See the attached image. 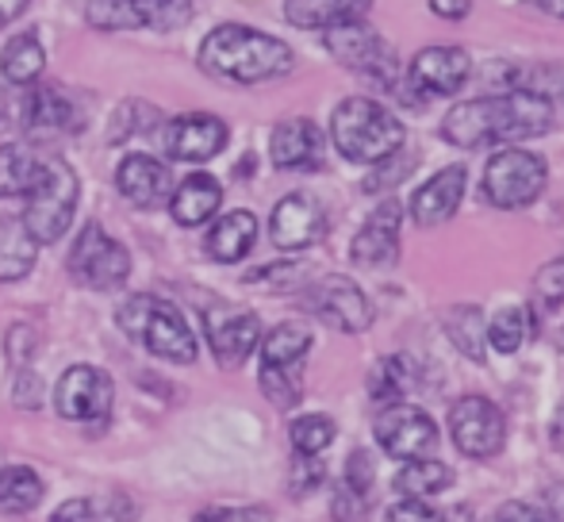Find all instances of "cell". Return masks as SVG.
Here are the masks:
<instances>
[{
	"instance_id": "cell-1",
	"label": "cell",
	"mask_w": 564,
	"mask_h": 522,
	"mask_svg": "<svg viewBox=\"0 0 564 522\" xmlns=\"http://www.w3.org/2000/svg\"><path fill=\"white\" fill-rule=\"evenodd\" d=\"M553 116L557 112H553V100L545 93L514 85L511 93L453 105L449 116L442 120V139L460 150L511 146V142L545 134L553 128Z\"/></svg>"
},
{
	"instance_id": "cell-2",
	"label": "cell",
	"mask_w": 564,
	"mask_h": 522,
	"mask_svg": "<svg viewBox=\"0 0 564 522\" xmlns=\"http://www.w3.org/2000/svg\"><path fill=\"white\" fill-rule=\"evenodd\" d=\"M296 54L289 43L246 23H219L200 46V69L235 85H261L292 74Z\"/></svg>"
},
{
	"instance_id": "cell-3",
	"label": "cell",
	"mask_w": 564,
	"mask_h": 522,
	"mask_svg": "<svg viewBox=\"0 0 564 522\" xmlns=\"http://www.w3.org/2000/svg\"><path fill=\"white\" fill-rule=\"evenodd\" d=\"M330 139H335L338 154L354 165H377L388 154L403 150V123L388 112L384 105L369 97H346L330 112Z\"/></svg>"
},
{
	"instance_id": "cell-4",
	"label": "cell",
	"mask_w": 564,
	"mask_h": 522,
	"mask_svg": "<svg viewBox=\"0 0 564 522\" xmlns=\"http://www.w3.org/2000/svg\"><path fill=\"white\" fill-rule=\"evenodd\" d=\"M116 323L127 338L150 350L154 358L177 361V366H193L196 361V335L188 330V319L170 304V300L158 296H131L127 304H119Z\"/></svg>"
},
{
	"instance_id": "cell-5",
	"label": "cell",
	"mask_w": 564,
	"mask_h": 522,
	"mask_svg": "<svg viewBox=\"0 0 564 522\" xmlns=\"http://www.w3.org/2000/svg\"><path fill=\"white\" fill-rule=\"evenodd\" d=\"M327 51L335 54V62H341L346 69L369 77L380 89L395 93L403 105H411V108L423 105V100H415V89L403 81L395 51L365 20H349V23H338V28H327Z\"/></svg>"
},
{
	"instance_id": "cell-6",
	"label": "cell",
	"mask_w": 564,
	"mask_h": 522,
	"mask_svg": "<svg viewBox=\"0 0 564 522\" xmlns=\"http://www.w3.org/2000/svg\"><path fill=\"white\" fill-rule=\"evenodd\" d=\"M545 181H550L545 157L511 142V146H499L496 154L488 157V170H484V200L503 211L530 208V204L542 196Z\"/></svg>"
},
{
	"instance_id": "cell-7",
	"label": "cell",
	"mask_w": 564,
	"mask_h": 522,
	"mask_svg": "<svg viewBox=\"0 0 564 522\" xmlns=\"http://www.w3.org/2000/svg\"><path fill=\"white\" fill-rule=\"evenodd\" d=\"M77 200H82L77 173L66 162H46L43 181L28 193V211H23V224L35 242H58L74 224Z\"/></svg>"
},
{
	"instance_id": "cell-8",
	"label": "cell",
	"mask_w": 564,
	"mask_h": 522,
	"mask_svg": "<svg viewBox=\"0 0 564 522\" xmlns=\"http://www.w3.org/2000/svg\"><path fill=\"white\" fill-rule=\"evenodd\" d=\"M449 434L453 446L473 461H488L507 446V418L484 395H457L449 407Z\"/></svg>"
},
{
	"instance_id": "cell-9",
	"label": "cell",
	"mask_w": 564,
	"mask_h": 522,
	"mask_svg": "<svg viewBox=\"0 0 564 522\" xmlns=\"http://www.w3.org/2000/svg\"><path fill=\"white\" fill-rule=\"evenodd\" d=\"M69 273H74L85 289L112 292L131 276V254H127L100 224H89L77 235L74 247H69Z\"/></svg>"
},
{
	"instance_id": "cell-10",
	"label": "cell",
	"mask_w": 564,
	"mask_h": 522,
	"mask_svg": "<svg viewBox=\"0 0 564 522\" xmlns=\"http://www.w3.org/2000/svg\"><path fill=\"white\" fill-rule=\"evenodd\" d=\"M85 20L97 31H173L181 23L193 20V4L188 0H89Z\"/></svg>"
},
{
	"instance_id": "cell-11",
	"label": "cell",
	"mask_w": 564,
	"mask_h": 522,
	"mask_svg": "<svg viewBox=\"0 0 564 522\" xmlns=\"http://www.w3.org/2000/svg\"><path fill=\"white\" fill-rule=\"evenodd\" d=\"M112 377L97 366H74L62 373L58 392H54V407H58L62 418L69 423H85V426H105L108 415H112Z\"/></svg>"
},
{
	"instance_id": "cell-12",
	"label": "cell",
	"mask_w": 564,
	"mask_h": 522,
	"mask_svg": "<svg viewBox=\"0 0 564 522\" xmlns=\"http://www.w3.org/2000/svg\"><path fill=\"white\" fill-rule=\"evenodd\" d=\"M377 442L388 457L415 461V457H431L438 449V426L423 407L395 400L377 415Z\"/></svg>"
},
{
	"instance_id": "cell-13",
	"label": "cell",
	"mask_w": 564,
	"mask_h": 522,
	"mask_svg": "<svg viewBox=\"0 0 564 522\" xmlns=\"http://www.w3.org/2000/svg\"><path fill=\"white\" fill-rule=\"evenodd\" d=\"M304 307L341 335H361L372 323V304L349 276H323L304 292Z\"/></svg>"
},
{
	"instance_id": "cell-14",
	"label": "cell",
	"mask_w": 564,
	"mask_h": 522,
	"mask_svg": "<svg viewBox=\"0 0 564 522\" xmlns=\"http://www.w3.org/2000/svg\"><path fill=\"white\" fill-rule=\"evenodd\" d=\"M468 77H473V58L460 46H426L408 66V85L415 97H457Z\"/></svg>"
},
{
	"instance_id": "cell-15",
	"label": "cell",
	"mask_w": 564,
	"mask_h": 522,
	"mask_svg": "<svg viewBox=\"0 0 564 522\" xmlns=\"http://www.w3.org/2000/svg\"><path fill=\"white\" fill-rule=\"evenodd\" d=\"M204 335H208V346L219 366L235 369L253 354V346H258V338H261V323L253 312L219 304L204 312Z\"/></svg>"
},
{
	"instance_id": "cell-16",
	"label": "cell",
	"mask_w": 564,
	"mask_h": 522,
	"mask_svg": "<svg viewBox=\"0 0 564 522\" xmlns=\"http://www.w3.org/2000/svg\"><path fill=\"white\" fill-rule=\"evenodd\" d=\"M327 235V211L315 196L292 193L269 216V239L276 250H307Z\"/></svg>"
},
{
	"instance_id": "cell-17",
	"label": "cell",
	"mask_w": 564,
	"mask_h": 522,
	"mask_svg": "<svg viewBox=\"0 0 564 522\" xmlns=\"http://www.w3.org/2000/svg\"><path fill=\"white\" fill-rule=\"evenodd\" d=\"M323 154H327V139L304 116L276 123L273 134H269V157H273L276 170H323Z\"/></svg>"
},
{
	"instance_id": "cell-18",
	"label": "cell",
	"mask_w": 564,
	"mask_h": 522,
	"mask_svg": "<svg viewBox=\"0 0 564 522\" xmlns=\"http://www.w3.org/2000/svg\"><path fill=\"white\" fill-rule=\"evenodd\" d=\"M400 216H403L400 204L384 200L369 219H365V227L354 235V247H349L354 265H361V269L395 265V258H400Z\"/></svg>"
},
{
	"instance_id": "cell-19",
	"label": "cell",
	"mask_w": 564,
	"mask_h": 522,
	"mask_svg": "<svg viewBox=\"0 0 564 522\" xmlns=\"http://www.w3.org/2000/svg\"><path fill=\"white\" fill-rule=\"evenodd\" d=\"M227 139H230V131L219 116L193 112V116H177V120L170 123L165 150H170L173 162H212V157L227 146Z\"/></svg>"
},
{
	"instance_id": "cell-20",
	"label": "cell",
	"mask_w": 564,
	"mask_h": 522,
	"mask_svg": "<svg viewBox=\"0 0 564 522\" xmlns=\"http://www.w3.org/2000/svg\"><path fill=\"white\" fill-rule=\"evenodd\" d=\"M116 188L134 208H158V204H165L173 193L170 165L150 154H127L123 162L116 165Z\"/></svg>"
},
{
	"instance_id": "cell-21",
	"label": "cell",
	"mask_w": 564,
	"mask_h": 522,
	"mask_svg": "<svg viewBox=\"0 0 564 522\" xmlns=\"http://www.w3.org/2000/svg\"><path fill=\"white\" fill-rule=\"evenodd\" d=\"M23 128L35 139H54V134H77L82 131V112L77 105L58 89V85H39L23 100Z\"/></svg>"
},
{
	"instance_id": "cell-22",
	"label": "cell",
	"mask_w": 564,
	"mask_h": 522,
	"mask_svg": "<svg viewBox=\"0 0 564 522\" xmlns=\"http://www.w3.org/2000/svg\"><path fill=\"white\" fill-rule=\"evenodd\" d=\"M460 200H465V165H446L411 193V219L419 227H438L453 219Z\"/></svg>"
},
{
	"instance_id": "cell-23",
	"label": "cell",
	"mask_w": 564,
	"mask_h": 522,
	"mask_svg": "<svg viewBox=\"0 0 564 522\" xmlns=\"http://www.w3.org/2000/svg\"><path fill=\"white\" fill-rule=\"evenodd\" d=\"M219 204H224V185H219L212 173H193V177H185L170 193V211L181 227L208 224L219 211Z\"/></svg>"
},
{
	"instance_id": "cell-24",
	"label": "cell",
	"mask_w": 564,
	"mask_h": 522,
	"mask_svg": "<svg viewBox=\"0 0 564 522\" xmlns=\"http://www.w3.org/2000/svg\"><path fill=\"white\" fill-rule=\"evenodd\" d=\"M372 0H284V20L304 31H327L349 20H365Z\"/></svg>"
},
{
	"instance_id": "cell-25",
	"label": "cell",
	"mask_w": 564,
	"mask_h": 522,
	"mask_svg": "<svg viewBox=\"0 0 564 522\" xmlns=\"http://www.w3.org/2000/svg\"><path fill=\"white\" fill-rule=\"evenodd\" d=\"M253 242H258V219H253V211H227V216L208 231L204 250H208L212 261L235 265V261H242L250 254Z\"/></svg>"
},
{
	"instance_id": "cell-26",
	"label": "cell",
	"mask_w": 564,
	"mask_h": 522,
	"mask_svg": "<svg viewBox=\"0 0 564 522\" xmlns=\"http://www.w3.org/2000/svg\"><path fill=\"white\" fill-rule=\"evenodd\" d=\"M39 261V242L23 216L0 219V281H23Z\"/></svg>"
},
{
	"instance_id": "cell-27",
	"label": "cell",
	"mask_w": 564,
	"mask_h": 522,
	"mask_svg": "<svg viewBox=\"0 0 564 522\" xmlns=\"http://www.w3.org/2000/svg\"><path fill=\"white\" fill-rule=\"evenodd\" d=\"M46 157H39L23 142H4L0 146V196H28L43 181Z\"/></svg>"
},
{
	"instance_id": "cell-28",
	"label": "cell",
	"mask_w": 564,
	"mask_h": 522,
	"mask_svg": "<svg viewBox=\"0 0 564 522\" xmlns=\"http://www.w3.org/2000/svg\"><path fill=\"white\" fill-rule=\"evenodd\" d=\"M43 66H46V51L35 39V31H20V35L8 39L4 51H0V74H4L8 85L39 81Z\"/></svg>"
},
{
	"instance_id": "cell-29",
	"label": "cell",
	"mask_w": 564,
	"mask_h": 522,
	"mask_svg": "<svg viewBox=\"0 0 564 522\" xmlns=\"http://www.w3.org/2000/svg\"><path fill=\"white\" fill-rule=\"evenodd\" d=\"M134 515H139V508H134L131 496L105 492V496H93V500L62 503L51 522H134Z\"/></svg>"
},
{
	"instance_id": "cell-30",
	"label": "cell",
	"mask_w": 564,
	"mask_h": 522,
	"mask_svg": "<svg viewBox=\"0 0 564 522\" xmlns=\"http://www.w3.org/2000/svg\"><path fill=\"white\" fill-rule=\"evenodd\" d=\"M446 330H449V342L457 346L468 361H476V366L488 361V323H484L480 307H473V304L453 307L446 315Z\"/></svg>"
},
{
	"instance_id": "cell-31",
	"label": "cell",
	"mask_w": 564,
	"mask_h": 522,
	"mask_svg": "<svg viewBox=\"0 0 564 522\" xmlns=\"http://www.w3.org/2000/svg\"><path fill=\"white\" fill-rule=\"evenodd\" d=\"M395 492L411 496V500H426V496H438L453 485V472L446 461H434V457H415L395 472Z\"/></svg>"
},
{
	"instance_id": "cell-32",
	"label": "cell",
	"mask_w": 564,
	"mask_h": 522,
	"mask_svg": "<svg viewBox=\"0 0 564 522\" xmlns=\"http://www.w3.org/2000/svg\"><path fill=\"white\" fill-rule=\"evenodd\" d=\"M538 327H542V315L538 312H527V307H503V312L488 323V346L496 354H514L522 342H527V335H534Z\"/></svg>"
},
{
	"instance_id": "cell-33",
	"label": "cell",
	"mask_w": 564,
	"mask_h": 522,
	"mask_svg": "<svg viewBox=\"0 0 564 522\" xmlns=\"http://www.w3.org/2000/svg\"><path fill=\"white\" fill-rule=\"evenodd\" d=\"M43 500V480L35 477L23 465H12V469H0V511L8 515H28V511L39 508Z\"/></svg>"
},
{
	"instance_id": "cell-34",
	"label": "cell",
	"mask_w": 564,
	"mask_h": 522,
	"mask_svg": "<svg viewBox=\"0 0 564 522\" xmlns=\"http://www.w3.org/2000/svg\"><path fill=\"white\" fill-rule=\"evenodd\" d=\"M307 350H312V335L296 323H281L261 342V361L265 366H300Z\"/></svg>"
},
{
	"instance_id": "cell-35",
	"label": "cell",
	"mask_w": 564,
	"mask_h": 522,
	"mask_svg": "<svg viewBox=\"0 0 564 522\" xmlns=\"http://www.w3.org/2000/svg\"><path fill=\"white\" fill-rule=\"evenodd\" d=\"M411 361L408 358H384L377 369H372L369 377V395L380 403V407H388V403H395L403 392H408L411 384Z\"/></svg>"
},
{
	"instance_id": "cell-36",
	"label": "cell",
	"mask_w": 564,
	"mask_h": 522,
	"mask_svg": "<svg viewBox=\"0 0 564 522\" xmlns=\"http://www.w3.org/2000/svg\"><path fill=\"white\" fill-rule=\"evenodd\" d=\"M261 392L269 395L273 407H281V411L296 407V403L304 400L296 366H261Z\"/></svg>"
},
{
	"instance_id": "cell-37",
	"label": "cell",
	"mask_w": 564,
	"mask_h": 522,
	"mask_svg": "<svg viewBox=\"0 0 564 522\" xmlns=\"http://www.w3.org/2000/svg\"><path fill=\"white\" fill-rule=\"evenodd\" d=\"M335 418L327 415H300L296 423L289 426V438L296 446V454H323V449L335 442Z\"/></svg>"
},
{
	"instance_id": "cell-38",
	"label": "cell",
	"mask_w": 564,
	"mask_h": 522,
	"mask_svg": "<svg viewBox=\"0 0 564 522\" xmlns=\"http://www.w3.org/2000/svg\"><path fill=\"white\" fill-rule=\"evenodd\" d=\"M411 165H415V162H411V157L403 154V150H395V154H388L384 162L372 165V173L365 177L361 188H365V193H388V188H395L403 177H408Z\"/></svg>"
},
{
	"instance_id": "cell-39",
	"label": "cell",
	"mask_w": 564,
	"mask_h": 522,
	"mask_svg": "<svg viewBox=\"0 0 564 522\" xmlns=\"http://www.w3.org/2000/svg\"><path fill=\"white\" fill-rule=\"evenodd\" d=\"M327 480V469L315 454H296L292 457V469H289V485H292V496H312L315 488H323Z\"/></svg>"
},
{
	"instance_id": "cell-40",
	"label": "cell",
	"mask_w": 564,
	"mask_h": 522,
	"mask_svg": "<svg viewBox=\"0 0 564 522\" xmlns=\"http://www.w3.org/2000/svg\"><path fill=\"white\" fill-rule=\"evenodd\" d=\"M534 292H538V304L534 312H553V307L564 304V261H550L545 269H538V281H534Z\"/></svg>"
},
{
	"instance_id": "cell-41",
	"label": "cell",
	"mask_w": 564,
	"mask_h": 522,
	"mask_svg": "<svg viewBox=\"0 0 564 522\" xmlns=\"http://www.w3.org/2000/svg\"><path fill=\"white\" fill-rule=\"evenodd\" d=\"M372 508V496H361L357 488H349L341 480V488H335V500H330V511H335V522H365Z\"/></svg>"
},
{
	"instance_id": "cell-42",
	"label": "cell",
	"mask_w": 564,
	"mask_h": 522,
	"mask_svg": "<svg viewBox=\"0 0 564 522\" xmlns=\"http://www.w3.org/2000/svg\"><path fill=\"white\" fill-rule=\"evenodd\" d=\"M346 485L357 488L361 496H372V485H377V465H372L369 449H354L346 461Z\"/></svg>"
},
{
	"instance_id": "cell-43",
	"label": "cell",
	"mask_w": 564,
	"mask_h": 522,
	"mask_svg": "<svg viewBox=\"0 0 564 522\" xmlns=\"http://www.w3.org/2000/svg\"><path fill=\"white\" fill-rule=\"evenodd\" d=\"M384 522H446V515H442V511H434L426 500H411V496H403L400 503H392V508H388Z\"/></svg>"
},
{
	"instance_id": "cell-44",
	"label": "cell",
	"mask_w": 564,
	"mask_h": 522,
	"mask_svg": "<svg viewBox=\"0 0 564 522\" xmlns=\"http://www.w3.org/2000/svg\"><path fill=\"white\" fill-rule=\"evenodd\" d=\"M4 350H8V361H12V366H28V361L39 354L35 330H31V327H12V335H8Z\"/></svg>"
},
{
	"instance_id": "cell-45",
	"label": "cell",
	"mask_w": 564,
	"mask_h": 522,
	"mask_svg": "<svg viewBox=\"0 0 564 522\" xmlns=\"http://www.w3.org/2000/svg\"><path fill=\"white\" fill-rule=\"evenodd\" d=\"M300 273H304V269L292 265V261H284V265H265V269H258V273H250V276H246V284H269V289H289V284L300 281Z\"/></svg>"
},
{
	"instance_id": "cell-46",
	"label": "cell",
	"mask_w": 564,
	"mask_h": 522,
	"mask_svg": "<svg viewBox=\"0 0 564 522\" xmlns=\"http://www.w3.org/2000/svg\"><path fill=\"white\" fill-rule=\"evenodd\" d=\"M193 522H269V511L261 508H208Z\"/></svg>"
},
{
	"instance_id": "cell-47",
	"label": "cell",
	"mask_w": 564,
	"mask_h": 522,
	"mask_svg": "<svg viewBox=\"0 0 564 522\" xmlns=\"http://www.w3.org/2000/svg\"><path fill=\"white\" fill-rule=\"evenodd\" d=\"M496 522H557V519H553L545 508H534V503L514 500V503H503V508H499Z\"/></svg>"
},
{
	"instance_id": "cell-48",
	"label": "cell",
	"mask_w": 564,
	"mask_h": 522,
	"mask_svg": "<svg viewBox=\"0 0 564 522\" xmlns=\"http://www.w3.org/2000/svg\"><path fill=\"white\" fill-rule=\"evenodd\" d=\"M15 403L20 407H35L39 411V403H43V384H39V377H31V373H23L20 381H15Z\"/></svg>"
},
{
	"instance_id": "cell-49",
	"label": "cell",
	"mask_w": 564,
	"mask_h": 522,
	"mask_svg": "<svg viewBox=\"0 0 564 522\" xmlns=\"http://www.w3.org/2000/svg\"><path fill=\"white\" fill-rule=\"evenodd\" d=\"M431 12L442 20H465L473 12V0H431Z\"/></svg>"
},
{
	"instance_id": "cell-50",
	"label": "cell",
	"mask_w": 564,
	"mask_h": 522,
	"mask_svg": "<svg viewBox=\"0 0 564 522\" xmlns=\"http://www.w3.org/2000/svg\"><path fill=\"white\" fill-rule=\"evenodd\" d=\"M31 0H0V28H8L12 20H20L23 12H28Z\"/></svg>"
},
{
	"instance_id": "cell-51",
	"label": "cell",
	"mask_w": 564,
	"mask_h": 522,
	"mask_svg": "<svg viewBox=\"0 0 564 522\" xmlns=\"http://www.w3.org/2000/svg\"><path fill=\"white\" fill-rule=\"evenodd\" d=\"M542 12H550V15H557V20H564V0H534Z\"/></svg>"
}]
</instances>
